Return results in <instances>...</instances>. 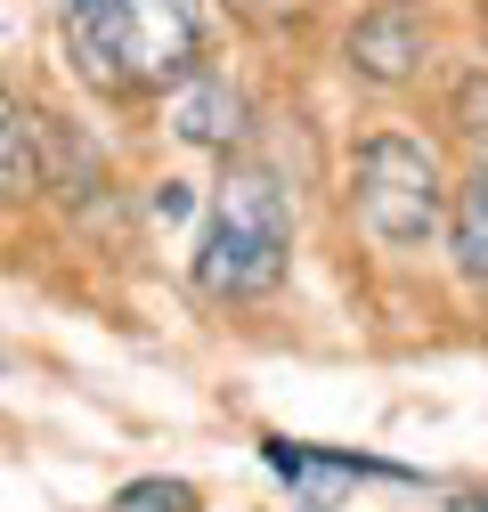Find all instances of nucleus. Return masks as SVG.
Returning a JSON list of instances; mask_svg holds the SVG:
<instances>
[{
	"label": "nucleus",
	"instance_id": "4",
	"mask_svg": "<svg viewBox=\"0 0 488 512\" xmlns=\"http://www.w3.org/2000/svg\"><path fill=\"white\" fill-rule=\"evenodd\" d=\"M423 49H432V33H423V17L407 9V0H383V9H366L350 25V74L358 82H415L423 74Z\"/></svg>",
	"mask_w": 488,
	"mask_h": 512
},
{
	"label": "nucleus",
	"instance_id": "6",
	"mask_svg": "<svg viewBox=\"0 0 488 512\" xmlns=\"http://www.w3.org/2000/svg\"><path fill=\"white\" fill-rule=\"evenodd\" d=\"M261 456H269L277 480L301 488V512H334V496L358 472H383V464H350V456H326V447H301V439H261Z\"/></svg>",
	"mask_w": 488,
	"mask_h": 512
},
{
	"label": "nucleus",
	"instance_id": "9",
	"mask_svg": "<svg viewBox=\"0 0 488 512\" xmlns=\"http://www.w3.org/2000/svg\"><path fill=\"white\" fill-rule=\"evenodd\" d=\"M114 504L122 512H196V488L188 480H139V488H122Z\"/></svg>",
	"mask_w": 488,
	"mask_h": 512
},
{
	"label": "nucleus",
	"instance_id": "10",
	"mask_svg": "<svg viewBox=\"0 0 488 512\" xmlns=\"http://www.w3.org/2000/svg\"><path fill=\"white\" fill-rule=\"evenodd\" d=\"M228 9H236V17H253V25H293L310 0H228Z\"/></svg>",
	"mask_w": 488,
	"mask_h": 512
},
{
	"label": "nucleus",
	"instance_id": "1",
	"mask_svg": "<svg viewBox=\"0 0 488 512\" xmlns=\"http://www.w3.org/2000/svg\"><path fill=\"white\" fill-rule=\"evenodd\" d=\"M57 25L98 98H155L204 66V0H57Z\"/></svg>",
	"mask_w": 488,
	"mask_h": 512
},
{
	"label": "nucleus",
	"instance_id": "7",
	"mask_svg": "<svg viewBox=\"0 0 488 512\" xmlns=\"http://www.w3.org/2000/svg\"><path fill=\"white\" fill-rule=\"evenodd\" d=\"M448 252L472 285H488V171H472L448 196Z\"/></svg>",
	"mask_w": 488,
	"mask_h": 512
},
{
	"label": "nucleus",
	"instance_id": "5",
	"mask_svg": "<svg viewBox=\"0 0 488 512\" xmlns=\"http://www.w3.org/2000/svg\"><path fill=\"white\" fill-rule=\"evenodd\" d=\"M171 131L188 139V147H212V155H228V147L244 139V98H236V82H220L212 66H196L188 82L171 90Z\"/></svg>",
	"mask_w": 488,
	"mask_h": 512
},
{
	"label": "nucleus",
	"instance_id": "11",
	"mask_svg": "<svg viewBox=\"0 0 488 512\" xmlns=\"http://www.w3.org/2000/svg\"><path fill=\"white\" fill-rule=\"evenodd\" d=\"M448 512H488V488H464V496H448Z\"/></svg>",
	"mask_w": 488,
	"mask_h": 512
},
{
	"label": "nucleus",
	"instance_id": "2",
	"mask_svg": "<svg viewBox=\"0 0 488 512\" xmlns=\"http://www.w3.org/2000/svg\"><path fill=\"white\" fill-rule=\"evenodd\" d=\"M285 261H293V204L269 171H228L220 179V204H212V228L196 244V285L212 301H261L285 285Z\"/></svg>",
	"mask_w": 488,
	"mask_h": 512
},
{
	"label": "nucleus",
	"instance_id": "8",
	"mask_svg": "<svg viewBox=\"0 0 488 512\" xmlns=\"http://www.w3.org/2000/svg\"><path fill=\"white\" fill-rule=\"evenodd\" d=\"M41 187V131L25 122V106L0 90V196H33Z\"/></svg>",
	"mask_w": 488,
	"mask_h": 512
},
{
	"label": "nucleus",
	"instance_id": "3",
	"mask_svg": "<svg viewBox=\"0 0 488 512\" xmlns=\"http://www.w3.org/2000/svg\"><path fill=\"white\" fill-rule=\"evenodd\" d=\"M350 204H358V228L391 244V252H415L432 244L440 220H448V179L432 163V147L415 139H366L358 147V171H350Z\"/></svg>",
	"mask_w": 488,
	"mask_h": 512
}]
</instances>
